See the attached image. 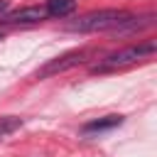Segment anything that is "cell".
Returning a JSON list of instances; mask_svg holds the SVG:
<instances>
[{"mask_svg": "<svg viewBox=\"0 0 157 157\" xmlns=\"http://www.w3.org/2000/svg\"><path fill=\"white\" fill-rule=\"evenodd\" d=\"M155 52H157V44H155L152 39H147V42H137V44L123 47V49H118V52H113V54L98 59V61L91 66V71H93V74L120 71V69H128V66H132V64H137V61L150 59Z\"/></svg>", "mask_w": 157, "mask_h": 157, "instance_id": "1", "label": "cell"}, {"mask_svg": "<svg viewBox=\"0 0 157 157\" xmlns=\"http://www.w3.org/2000/svg\"><path fill=\"white\" fill-rule=\"evenodd\" d=\"M132 15L128 10H96L88 15L76 17L74 22H69L71 32H105V29H118L123 22H128Z\"/></svg>", "mask_w": 157, "mask_h": 157, "instance_id": "2", "label": "cell"}, {"mask_svg": "<svg viewBox=\"0 0 157 157\" xmlns=\"http://www.w3.org/2000/svg\"><path fill=\"white\" fill-rule=\"evenodd\" d=\"M91 56V49H76V52H69V54H61L52 61H47L39 71H37V78H47V76H54V74H61L66 69H74L78 64H83L86 59Z\"/></svg>", "mask_w": 157, "mask_h": 157, "instance_id": "3", "label": "cell"}, {"mask_svg": "<svg viewBox=\"0 0 157 157\" xmlns=\"http://www.w3.org/2000/svg\"><path fill=\"white\" fill-rule=\"evenodd\" d=\"M44 17H47V10L32 5V7H22V10L10 12V15L5 17V22H7V25H37V22H42Z\"/></svg>", "mask_w": 157, "mask_h": 157, "instance_id": "4", "label": "cell"}, {"mask_svg": "<svg viewBox=\"0 0 157 157\" xmlns=\"http://www.w3.org/2000/svg\"><path fill=\"white\" fill-rule=\"evenodd\" d=\"M123 123V115H105V118H98V120H91L83 125V135H93V132H105V130H113Z\"/></svg>", "mask_w": 157, "mask_h": 157, "instance_id": "5", "label": "cell"}, {"mask_svg": "<svg viewBox=\"0 0 157 157\" xmlns=\"http://www.w3.org/2000/svg\"><path fill=\"white\" fill-rule=\"evenodd\" d=\"M44 10L49 17H66L76 10V0H47Z\"/></svg>", "mask_w": 157, "mask_h": 157, "instance_id": "6", "label": "cell"}, {"mask_svg": "<svg viewBox=\"0 0 157 157\" xmlns=\"http://www.w3.org/2000/svg\"><path fill=\"white\" fill-rule=\"evenodd\" d=\"M20 125H22V120H20V118H15V115H5V118H0V137H5V135H10V132H15Z\"/></svg>", "mask_w": 157, "mask_h": 157, "instance_id": "7", "label": "cell"}, {"mask_svg": "<svg viewBox=\"0 0 157 157\" xmlns=\"http://www.w3.org/2000/svg\"><path fill=\"white\" fill-rule=\"evenodd\" d=\"M5 10H7V0H0V15H2Z\"/></svg>", "mask_w": 157, "mask_h": 157, "instance_id": "8", "label": "cell"}, {"mask_svg": "<svg viewBox=\"0 0 157 157\" xmlns=\"http://www.w3.org/2000/svg\"><path fill=\"white\" fill-rule=\"evenodd\" d=\"M2 34H5V29H2V27H0V39H2Z\"/></svg>", "mask_w": 157, "mask_h": 157, "instance_id": "9", "label": "cell"}]
</instances>
